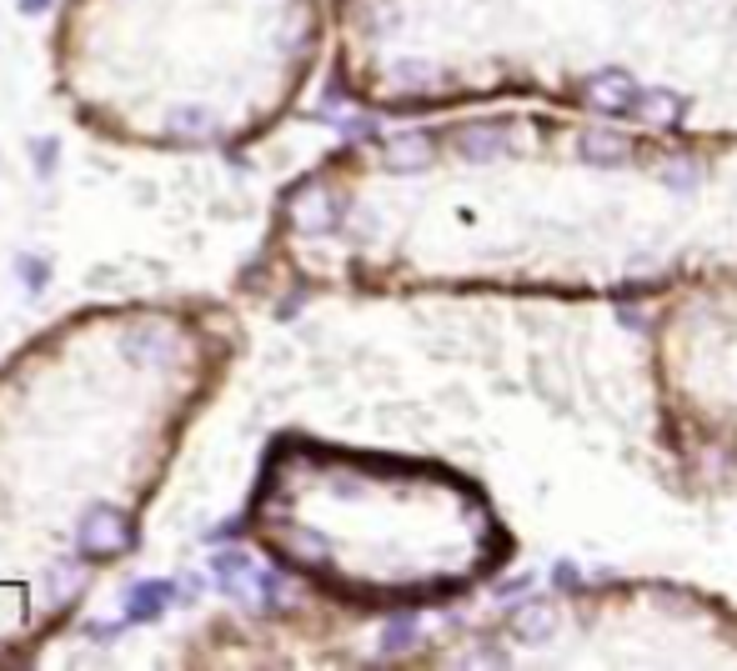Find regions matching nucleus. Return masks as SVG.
<instances>
[{
  "mask_svg": "<svg viewBox=\"0 0 737 671\" xmlns=\"http://www.w3.org/2000/svg\"><path fill=\"white\" fill-rule=\"evenodd\" d=\"M211 301L91 306L0 366V667L36 657L141 511L237 356Z\"/></svg>",
  "mask_w": 737,
  "mask_h": 671,
  "instance_id": "obj_1",
  "label": "nucleus"
},
{
  "mask_svg": "<svg viewBox=\"0 0 737 671\" xmlns=\"http://www.w3.org/2000/svg\"><path fill=\"white\" fill-rule=\"evenodd\" d=\"M237 0H60L56 85L85 130L151 151L241 146L266 101L251 50H227Z\"/></svg>",
  "mask_w": 737,
  "mask_h": 671,
  "instance_id": "obj_2",
  "label": "nucleus"
},
{
  "mask_svg": "<svg viewBox=\"0 0 737 671\" xmlns=\"http://www.w3.org/2000/svg\"><path fill=\"white\" fill-rule=\"evenodd\" d=\"M637 81H632L627 71H597L592 81H587V101H592L597 111H612V116H622V111H637Z\"/></svg>",
  "mask_w": 737,
  "mask_h": 671,
  "instance_id": "obj_3",
  "label": "nucleus"
},
{
  "mask_svg": "<svg viewBox=\"0 0 737 671\" xmlns=\"http://www.w3.org/2000/svg\"><path fill=\"white\" fill-rule=\"evenodd\" d=\"M381 165L396 171V176L427 171V165H431V141H427V136H392V141L381 146Z\"/></svg>",
  "mask_w": 737,
  "mask_h": 671,
  "instance_id": "obj_4",
  "label": "nucleus"
},
{
  "mask_svg": "<svg viewBox=\"0 0 737 671\" xmlns=\"http://www.w3.org/2000/svg\"><path fill=\"white\" fill-rule=\"evenodd\" d=\"M577 155L587 165H622L632 155V141L618 136V130H587L583 141H577Z\"/></svg>",
  "mask_w": 737,
  "mask_h": 671,
  "instance_id": "obj_5",
  "label": "nucleus"
},
{
  "mask_svg": "<svg viewBox=\"0 0 737 671\" xmlns=\"http://www.w3.org/2000/svg\"><path fill=\"white\" fill-rule=\"evenodd\" d=\"M511 632L522 636V641H552L557 636V606H548V601H527V606H517V616H511Z\"/></svg>",
  "mask_w": 737,
  "mask_h": 671,
  "instance_id": "obj_6",
  "label": "nucleus"
},
{
  "mask_svg": "<svg viewBox=\"0 0 737 671\" xmlns=\"http://www.w3.org/2000/svg\"><path fill=\"white\" fill-rule=\"evenodd\" d=\"M171 581H141V587L131 591V601H126V616L131 622H156V616L166 612V601H171Z\"/></svg>",
  "mask_w": 737,
  "mask_h": 671,
  "instance_id": "obj_7",
  "label": "nucleus"
},
{
  "mask_svg": "<svg viewBox=\"0 0 737 671\" xmlns=\"http://www.w3.org/2000/svg\"><path fill=\"white\" fill-rule=\"evenodd\" d=\"M457 151H462L467 161H492V155L507 151V136L492 130V126H476V130H467L462 141H457Z\"/></svg>",
  "mask_w": 737,
  "mask_h": 671,
  "instance_id": "obj_8",
  "label": "nucleus"
},
{
  "mask_svg": "<svg viewBox=\"0 0 737 671\" xmlns=\"http://www.w3.org/2000/svg\"><path fill=\"white\" fill-rule=\"evenodd\" d=\"M637 111H643L653 126H678V120H682V95H672V91H647V95H637Z\"/></svg>",
  "mask_w": 737,
  "mask_h": 671,
  "instance_id": "obj_9",
  "label": "nucleus"
},
{
  "mask_svg": "<svg viewBox=\"0 0 737 671\" xmlns=\"http://www.w3.org/2000/svg\"><path fill=\"white\" fill-rule=\"evenodd\" d=\"M663 181H667V186H678V190H692V186H698V171H692V161H667Z\"/></svg>",
  "mask_w": 737,
  "mask_h": 671,
  "instance_id": "obj_10",
  "label": "nucleus"
},
{
  "mask_svg": "<svg viewBox=\"0 0 737 671\" xmlns=\"http://www.w3.org/2000/svg\"><path fill=\"white\" fill-rule=\"evenodd\" d=\"M21 276L31 281V291H46V281H50V266L41 256H21Z\"/></svg>",
  "mask_w": 737,
  "mask_h": 671,
  "instance_id": "obj_11",
  "label": "nucleus"
}]
</instances>
